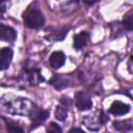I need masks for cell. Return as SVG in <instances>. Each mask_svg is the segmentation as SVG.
<instances>
[{"mask_svg":"<svg viewBox=\"0 0 133 133\" xmlns=\"http://www.w3.org/2000/svg\"><path fill=\"white\" fill-rule=\"evenodd\" d=\"M6 129L8 131V133H24L23 129L15 124L11 123H6Z\"/></svg>","mask_w":133,"mask_h":133,"instance_id":"obj_15","label":"cell"},{"mask_svg":"<svg viewBox=\"0 0 133 133\" xmlns=\"http://www.w3.org/2000/svg\"><path fill=\"white\" fill-rule=\"evenodd\" d=\"M113 127L119 132H127L131 130L132 125L131 121H117L113 123Z\"/></svg>","mask_w":133,"mask_h":133,"instance_id":"obj_11","label":"cell"},{"mask_svg":"<svg viewBox=\"0 0 133 133\" xmlns=\"http://www.w3.org/2000/svg\"><path fill=\"white\" fill-rule=\"evenodd\" d=\"M89 39V33L86 31H81L78 34L74 36V48L77 50L82 49L86 46L87 42Z\"/></svg>","mask_w":133,"mask_h":133,"instance_id":"obj_8","label":"cell"},{"mask_svg":"<svg viewBox=\"0 0 133 133\" xmlns=\"http://www.w3.org/2000/svg\"><path fill=\"white\" fill-rule=\"evenodd\" d=\"M12 50L10 48H2L0 50V71L8 69L12 60Z\"/></svg>","mask_w":133,"mask_h":133,"instance_id":"obj_4","label":"cell"},{"mask_svg":"<svg viewBox=\"0 0 133 133\" xmlns=\"http://www.w3.org/2000/svg\"><path fill=\"white\" fill-rule=\"evenodd\" d=\"M83 123H84L85 126H86L88 129H90V130H98V129L100 128L101 124H102L99 116H98V119H95V117L91 116V115L85 116L84 119H83Z\"/></svg>","mask_w":133,"mask_h":133,"instance_id":"obj_10","label":"cell"},{"mask_svg":"<svg viewBox=\"0 0 133 133\" xmlns=\"http://www.w3.org/2000/svg\"><path fill=\"white\" fill-rule=\"evenodd\" d=\"M47 133H62V131H61V128L56 123L52 122L47 127Z\"/></svg>","mask_w":133,"mask_h":133,"instance_id":"obj_16","label":"cell"},{"mask_svg":"<svg viewBox=\"0 0 133 133\" xmlns=\"http://www.w3.org/2000/svg\"><path fill=\"white\" fill-rule=\"evenodd\" d=\"M30 115H31V119H32V127L35 128V127H38L43 122H45L48 118L49 112L47 110H41L37 108H32Z\"/></svg>","mask_w":133,"mask_h":133,"instance_id":"obj_3","label":"cell"},{"mask_svg":"<svg viewBox=\"0 0 133 133\" xmlns=\"http://www.w3.org/2000/svg\"><path fill=\"white\" fill-rule=\"evenodd\" d=\"M50 84L53 85L56 89H62L64 87L68 86L69 81L65 77L60 76V75H55L51 80H50Z\"/></svg>","mask_w":133,"mask_h":133,"instance_id":"obj_9","label":"cell"},{"mask_svg":"<svg viewBox=\"0 0 133 133\" xmlns=\"http://www.w3.org/2000/svg\"><path fill=\"white\" fill-rule=\"evenodd\" d=\"M24 23L28 28L36 29L44 25L45 18L41 10H38L37 8H31L24 15Z\"/></svg>","mask_w":133,"mask_h":133,"instance_id":"obj_1","label":"cell"},{"mask_svg":"<svg viewBox=\"0 0 133 133\" xmlns=\"http://www.w3.org/2000/svg\"><path fill=\"white\" fill-rule=\"evenodd\" d=\"M27 75H28V79L29 81L31 82V84H37L39 83L41 81H43V77L42 75L39 74V71L38 70H29L27 72Z\"/></svg>","mask_w":133,"mask_h":133,"instance_id":"obj_12","label":"cell"},{"mask_svg":"<svg viewBox=\"0 0 133 133\" xmlns=\"http://www.w3.org/2000/svg\"><path fill=\"white\" fill-rule=\"evenodd\" d=\"M64 61H65V55L61 51H55V52H53L50 55V58H49L50 65L53 69H59V68H61L63 65Z\"/></svg>","mask_w":133,"mask_h":133,"instance_id":"obj_7","label":"cell"},{"mask_svg":"<svg viewBox=\"0 0 133 133\" xmlns=\"http://www.w3.org/2000/svg\"><path fill=\"white\" fill-rule=\"evenodd\" d=\"M109 111L113 115H124L130 111V105L125 104L119 101H115L111 104Z\"/></svg>","mask_w":133,"mask_h":133,"instance_id":"obj_5","label":"cell"},{"mask_svg":"<svg viewBox=\"0 0 133 133\" xmlns=\"http://www.w3.org/2000/svg\"><path fill=\"white\" fill-rule=\"evenodd\" d=\"M123 26L127 30H132L133 29V17L131 15H128L124 18L123 20Z\"/></svg>","mask_w":133,"mask_h":133,"instance_id":"obj_14","label":"cell"},{"mask_svg":"<svg viewBox=\"0 0 133 133\" xmlns=\"http://www.w3.org/2000/svg\"><path fill=\"white\" fill-rule=\"evenodd\" d=\"M75 103L79 110H88L92 107L90 98L83 91H77L75 95Z\"/></svg>","mask_w":133,"mask_h":133,"instance_id":"obj_2","label":"cell"},{"mask_svg":"<svg viewBox=\"0 0 133 133\" xmlns=\"http://www.w3.org/2000/svg\"><path fill=\"white\" fill-rule=\"evenodd\" d=\"M77 132H78V133H85L84 131H82V130H80V129H77Z\"/></svg>","mask_w":133,"mask_h":133,"instance_id":"obj_17","label":"cell"},{"mask_svg":"<svg viewBox=\"0 0 133 133\" xmlns=\"http://www.w3.org/2000/svg\"><path fill=\"white\" fill-rule=\"evenodd\" d=\"M17 37V32L14 28L6 26L4 24H0V39L5 42L15 41Z\"/></svg>","mask_w":133,"mask_h":133,"instance_id":"obj_6","label":"cell"},{"mask_svg":"<svg viewBox=\"0 0 133 133\" xmlns=\"http://www.w3.org/2000/svg\"><path fill=\"white\" fill-rule=\"evenodd\" d=\"M66 115H68V110H66V107L62 106V105H59L56 107V110H55V117L58 119V121H64L66 118Z\"/></svg>","mask_w":133,"mask_h":133,"instance_id":"obj_13","label":"cell"}]
</instances>
